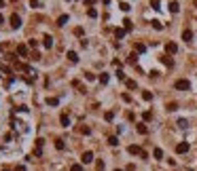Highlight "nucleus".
Segmentation results:
<instances>
[{"mask_svg": "<svg viewBox=\"0 0 197 171\" xmlns=\"http://www.w3.org/2000/svg\"><path fill=\"white\" fill-rule=\"evenodd\" d=\"M174 89H176V91H189V89H191V83H189V80H176V83H174Z\"/></svg>", "mask_w": 197, "mask_h": 171, "instance_id": "nucleus-1", "label": "nucleus"}, {"mask_svg": "<svg viewBox=\"0 0 197 171\" xmlns=\"http://www.w3.org/2000/svg\"><path fill=\"white\" fill-rule=\"evenodd\" d=\"M127 152H129V154H140L142 158H146V152H144V150H142L140 146H136V144H131V146L127 148Z\"/></svg>", "mask_w": 197, "mask_h": 171, "instance_id": "nucleus-2", "label": "nucleus"}, {"mask_svg": "<svg viewBox=\"0 0 197 171\" xmlns=\"http://www.w3.org/2000/svg\"><path fill=\"white\" fill-rule=\"evenodd\" d=\"M189 142H180V144H178V146H176V152H178V154H184V152H189Z\"/></svg>", "mask_w": 197, "mask_h": 171, "instance_id": "nucleus-3", "label": "nucleus"}, {"mask_svg": "<svg viewBox=\"0 0 197 171\" xmlns=\"http://www.w3.org/2000/svg\"><path fill=\"white\" fill-rule=\"evenodd\" d=\"M80 160H83V163L85 165H89V163H91V160H93V152H83V156H80Z\"/></svg>", "mask_w": 197, "mask_h": 171, "instance_id": "nucleus-4", "label": "nucleus"}, {"mask_svg": "<svg viewBox=\"0 0 197 171\" xmlns=\"http://www.w3.org/2000/svg\"><path fill=\"white\" fill-rule=\"evenodd\" d=\"M11 25H13V28H21V17L19 15H11Z\"/></svg>", "mask_w": 197, "mask_h": 171, "instance_id": "nucleus-5", "label": "nucleus"}, {"mask_svg": "<svg viewBox=\"0 0 197 171\" xmlns=\"http://www.w3.org/2000/svg\"><path fill=\"white\" fill-rule=\"evenodd\" d=\"M165 51L169 53V55H174V53L178 51V44H176V42H167V44H165Z\"/></svg>", "mask_w": 197, "mask_h": 171, "instance_id": "nucleus-6", "label": "nucleus"}, {"mask_svg": "<svg viewBox=\"0 0 197 171\" xmlns=\"http://www.w3.org/2000/svg\"><path fill=\"white\" fill-rule=\"evenodd\" d=\"M42 47L44 49H51L53 47V38H51V36H44V38H42Z\"/></svg>", "mask_w": 197, "mask_h": 171, "instance_id": "nucleus-7", "label": "nucleus"}, {"mask_svg": "<svg viewBox=\"0 0 197 171\" xmlns=\"http://www.w3.org/2000/svg\"><path fill=\"white\" fill-rule=\"evenodd\" d=\"M17 53H19L21 57H28V47H25V44H19V47H17Z\"/></svg>", "mask_w": 197, "mask_h": 171, "instance_id": "nucleus-8", "label": "nucleus"}, {"mask_svg": "<svg viewBox=\"0 0 197 171\" xmlns=\"http://www.w3.org/2000/svg\"><path fill=\"white\" fill-rule=\"evenodd\" d=\"M182 40L191 42V40H193V32H191V30H184V32H182Z\"/></svg>", "mask_w": 197, "mask_h": 171, "instance_id": "nucleus-9", "label": "nucleus"}, {"mask_svg": "<svg viewBox=\"0 0 197 171\" xmlns=\"http://www.w3.org/2000/svg\"><path fill=\"white\" fill-rule=\"evenodd\" d=\"M59 121H61V125H64V127H68V125H70V116H68V114L64 112V114L59 116Z\"/></svg>", "mask_w": 197, "mask_h": 171, "instance_id": "nucleus-10", "label": "nucleus"}, {"mask_svg": "<svg viewBox=\"0 0 197 171\" xmlns=\"http://www.w3.org/2000/svg\"><path fill=\"white\" fill-rule=\"evenodd\" d=\"M136 129H138V133H142V135H146V133H148V129H146V125H144V123H140Z\"/></svg>", "mask_w": 197, "mask_h": 171, "instance_id": "nucleus-11", "label": "nucleus"}, {"mask_svg": "<svg viewBox=\"0 0 197 171\" xmlns=\"http://www.w3.org/2000/svg\"><path fill=\"white\" fill-rule=\"evenodd\" d=\"M68 59L72 61V64H76V61H78V55H76L74 51H68Z\"/></svg>", "mask_w": 197, "mask_h": 171, "instance_id": "nucleus-12", "label": "nucleus"}, {"mask_svg": "<svg viewBox=\"0 0 197 171\" xmlns=\"http://www.w3.org/2000/svg\"><path fill=\"white\" fill-rule=\"evenodd\" d=\"M153 156H155L157 160H159V158H163V150H161V148H155V150H153Z\"/></svg>", "mask_w": 197, "mask_h": 171, "instance_id": "nucleus-13", "label": "nucleus"}, {"mask_svg": "<svg viewBox=\"0 0 197 171\" xmlns=\"http://www.w3.org/2000/svg\"><path fill=\"white\" fill-rule=\"evenodd\" d=\"M169 11H172V13H178V11H180V4H178V2H169Z\"/></svg>", "mask_w": 197, "mask_h": 171, "instance_id": "nucleus-14", "label": "nucleus"}, {"mask_svg": "<svg viewBox=\"0 0 197 171\" xmlns=\"http://www.w3.org/2000/svg\"><path fill=\"white\" fill-rule=\"evenodd\" d=\"M114 36H117V38H123V36H125V28H117V30H114Z\"/></svg>", "mask_w": 197, "mask_h": 171, "instance_id": "nucleus-15", "label": "nucleus"}, {"mask_svg": "<svg viewBox=\"0 0 197 171\" xmlns=\"http://www.w3.org/2000/svg\"><path fill=\"white\" fill-rule=\"evenodd\" d=\"M55 148H57V150H64V148H66L64 139H55Z\"/></svg>", "mask_w": 197, "mask_h": 171, "instance_id": "nucleus-16", "label": "nucleus"}, {"mask_svg": "<svg viewBox=\"0 0 197 171\" xmlns=\"http://www.w3.org/2000/svg\"><path fill=\"white\" fill-rule=\"evenodd\" d=\"M68 21V15H59V19H57V25H66Z\"/></svg>", "mask_w": 197, "mask_h": 171, "instance_id": "nucleus-17", "label": "nucleus"}, {"mask_svg": "<svg viewBox=\"0 0 197 171\" xmlns=\"http://www.w3.org/2000/svg\"><path fill=\"white\" fill-rule=\"evenodd\" d=\"M136 51H138V53H144V51H146V44L138 42V44H136Z\"/></svg>", "mask_w": 197, "mask_h": 171, "instance_id": "nucleus-18", "label": "nucleus"}, {"mask_svg": "<svg viewBox=\"0 0 197 171\" xmlns=\"http://www.w3.org/2000/svg\"><path fill=\"white\" fill-rule=\"evenodd\" d=\"M108 78H110L108 74H100V83L102 85H108Z\"/></svg>", "mask_w": 197, "mask_h": 171, "instance_id": "nucleus-19", "label": "nucleus"}, {"mask_svg": "<svg viewBox=\"0 0 197 171\" xmlns=\"http://www.w3.org/2000/svg\"><path fill=\"white\" fill-rule=\"evenodd\" d=\"M125 85H127V89H136V80H125Z\"/></svg>", "mask_w": 197, "mask_h": 171, "instance_id": "nucleus-20", "label": "nucleus"}, {"mask_svg": "<svg viewBox=\"0 0 197 171\" xmlns=\"http://www.w3.org/2000/svg\"><path fill=\"white\" fill-rule=\"evenodd\" d=\"M161 61H163V64H165V66H169V68H172V66H174V61H172V59H169V57H161Z\"/></svg>", "mask_w": 197, "mask_h": 171, "instance_id": "nucleus-21", "label": "nucleus"}, {"mask_svg": "<svg viewBox=\"0 0 197 171\" xmlns=\"http://www.w3.org/2000/svg\"><path fill=\"white\" fill-rule=\"evenodd\" d=\"M123 25H125V32H129V30L133 28V25H131V21H129V19H125V21H123Z\"/></svg>", "mask_w": 197, "mask_h": 171, "instance_id": "nucleus-22", "label": "nucleus"}, {"mask_svg": "<svg viewBox=\"0 0 197 171\" xmlns=\"http://www.w3.org/2000/svg\"><path fill=\"white\" fill-rule=\"evenodd\" d=\"M87 15L91 17V19H95V17H97V11H95V8H89V11H87Z\"/></svg>", "mask_w": 197, "mask_h": 171, "instance_id": "nucleus-23", "label": "nucleus"}, {"mask_svg": "<svg viewBox=\"0 0 197 171\" xmlns=\"http://www.w3.org/2000/svg\"><path fill=\"white\" fill-rule=\"evenodd\" d=\"M142 97H144L146 102H150V100H153V93H150V91H144V93H142Z\"/></svg>", "mask_w": 197, "mask_h": 171, "instance_id": "nucleus-24", "label": "nucleus"}, {"mask_svg": "<svg viewBox=\"0 0 197 171\" xmlns=\"http://www.w3.org/2000/svg\"><path fill=\"white\" fill-rule=\"evenodd\" d=\"M47 104H49V106H57L59 102H57V97H49V100H47Z\"/></svg>", "mask_w": 197, "mask_h": 171, "instance_id": "nucleus-25", "label": "nucleus"}, {"mask_svg": "<svg viewBox=\"0 0 197 171\" xmlns=\"http://www.w3.org/2000/svg\"><path fill=\"white\" fill-rule=\"evenodd\" d=\"M108 144H110V146H117V144H119V139L114 137V135H110V137H108Z\"/></svg>", "mask_w": 197, "mask_h": 171, "instance_id": "nucleus-26", "label": "nucleus"}, {"mask_svg": "<svg viewBox=\"0 0 197 171\" xmlns=\"http://www.w3.org/2000/svg\"><path fill=\"white\" fill-rule=\"evenodd\" d=\"M142 118H144V121H150V118H153V112H148V110H146L144 114H142Z\"/></svg>", "mask_w": 197, "mask_h": 171, "instance_id": "nucleus-27", "label": "nucleus"}, {"mask_svg": "<svg viewBox=\"0 0 197 171\" xmlns=\"http://www.w3.org/2000/svg\"><path fill=\"white\" fill-rule=\"evenodd\" d=\"M119 6H121V11H125V13H127V11H129V8H131V6H129L127 2H121Z\"/></svg>", "mask_w": 197, "mask_h": 171, "instance_id": "nucleus-28", "label": "nucleus"}, {"mask_svg": "<svg viewBox=\"0 0 197 171\" xmlns=\"http://www.w3.org/2000/svg\"><path fill=\"white\" fill-rule=\"evenodd\" d=\"M104 118H106V121H108V123H110V121L114 118V114H112V112H106V114H104Z\"/></svg>", "mask_w": 197, "mask_h": 171, "instance_id": "nucleus-29", "label": "nucleus"}, {"mask_svg": "<svg viewBox=\"0 0 197 171\" xmlns=\"http://www.w3.org/2000/svg\"><path fill=\"white\" fill-rule=\"evenodd\" d=\"M153 28L155 30H163V25H161V21H153Z\"/></svg>", "mask_w": 197, "mask_h": 171, "instance_id": "nucleus-30", "label": "nucleus"}, {"mask_svg": "<svg viewBox=\"0 0 197 171\" xmlns=\"http://www.w3.org/2000/svg\"><path fill=\"white\" fill-rule=\"evenodd\" d=\"M178 127H180V129H186V121L180 118V121H178Z\"/></svg>", "mask_w": 197, "mask_h": 171, "instance_id": "nucleus-31", "label": "nucleus"}, {"mask_svg": "<svg viewBox=\"0 0 197 171\" xmlns=\"http://www.w3.org/2000/svg\"><path fill=\"white\" fill-rule=\"evenodd\" d=\"M159 2H161V0H150V6H153V8H159Z\"/></svg>", "mask_w": 197, "mask_h": 171, "instance_id": "nucleus-32", "label": "nucleus"}, {"mask_svg": "<svg viewBox=\"0 0 197 171\" xmlns=\"http://www.w3.org/2000/svg\"><path fill=\"white\" fill-rule=\"evenodd\" d=\"M176 108H178V104H176V102H172V104H167V110H176Z\"/></svg>", "mask_w": 197, "mask_h": 171, "instance_id": "nucleus-33", "label": "nucleus"}, {"mask_svg": "<svg viewBox=\"0 0 197 171\" xmlns=\"http://www.w3.org/2000/svg\"><path fill=\"white\" fill-rule=\"evenodd\" d=\"M70 171H83V167H80V165H72V167H70Z\"/></svg>", "mask_w": 197, "mask_h": 171, "instance_id": "nucleus-34", "label": "nucleus"}, {"mask_svg": "<svg viewBox=\"0 0 197 171\" xmlns=\"http://www.w3.org/2000/svg\"><path fill=\"white\" fill-rule=\"evenodd\" d=\"M117 78H119V80H125V74H123V72H121V70L117 72Z\"/></svg>", "mask_w": 197, "mask_h": 171, "instance_id": "nucleus-35", "label": "nucleus"}, {"mask_svg": "<svg viewBox=\"0 0 197 171\" xmlns=\"http://www.w3.org/2000/svg\"><path fill=\"white\" fill-rule=\"evenodd\" d=\"M95 2H97V0H85V4H87V6H91V4H95Z\"/></svg>", "mask_w": 197, "mask_h": 171, "instance_id": "nucleus-36", "label": "nucleus"}, {"mask_svg": "<svg viewBox=\"0 0 197 171\" xmlns=\"http://www.w3.org/2000/svg\"><path fill=\"white\" fill-rule=\"evenodd\" d=\"M125 171H136V165H127V169Z\"/></svg>", "mask_w": 197, "mask_h": 171, "instance_id": "nucleus-37", "label": "nucleus"}, {"mask_svg": "<svg viewBox=\"0 0 197 171\" xmlns=\"http://www.w3.org/2000/svg\"><path fill=\"white\" fill-rule=\"evenodd\" d=\"M2 6H4V0H0V8H2Z\"/></svg>", "mask_w": 197, "mask_h": 171, "instance_id": "nucleus-38", "label": "nucleus"}, {"mask_svg": "<svg viewBox=\"0 0 197 171\" xmlns=\"http://www.w3.org/2000/svg\"><path fill=\"white\" fill-rule=\"evenodd\" d=\"M0 23H4V17H2V15H0Z\"/></svg>", "mask_w": 197, "mask_h": 171, "instance_id": "nucleus-39", "label": "nucleus"}, {"mask_svg": "<svg viewBox=\"0 0 197 171\" xmlns=\"http://www.w3.org/2000/svg\"><path fill=\"white\" fill-rule=\"evenodd\" d=\"M102 2H104V4H108V2H110V0H102Z\"/></svg>", "mask_w": 197, "mask_h": 171, "instance_id": "nucleus-40", "label": "nucleus"}, {"mask_svg": "<svg viewBox=\"0 0 197 171\" xmlns=\"http://www.w3.org/2000/svg\"><path fill=\"white\" fill-rule=\"evenodd\" d=\"M114 171H123V169H114Z\"/></svg>", "mask_w": 197, "mask_h": 171, "instance_id": "nucleus-41", "label": "nucleus"}, {"mask_svg": "<svg viewBox=\"0 0 197 171\" xmlns=\"http://www.w3.org/2000/svg\"><path fill=\"white\" fill-rule=\"evenodd\" d=\"M2 171H8V169H2Z\"/></svg>", "mask_w": 197, "mask_h": 171, "instance_id": "nucleus-42", "label": "nucleus"}]
</instances>
